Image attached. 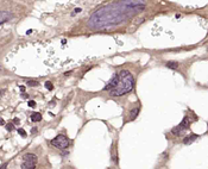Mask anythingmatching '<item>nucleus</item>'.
Listing matches in <instances>:
<instances>
[{
  "label": "nucleus",
  "mask_w": 208,
  "mask_h": 169,
  "mask_svg": "<svg viewBox=\"0 0 208 169\" xmlns=\"http://www.w3.org/2000/svg\"><path fill=\"white\" fill-rule=\"evenodd\" d=\"M145 7L143 1H117L104 7H100L90 16L88 26L93 30L111 29L113 26L125 22L136 13H139Z\"/></svg>",
  "instance_id": "f257e3e1"
},
{
  "label": "nucleus",
  "mask_w": 208,
  "mask_h": 169,
  "mask_svg": "<svg viewBox=\"0 0 208 169\" xmlns=\"http://www.w3.org/2000/svg\"><path fill=\"white\" fill-rule=\"evenodd\" d=\"M118 84L113 89H111V97H123L124 94L130 93L135 87V78L129 70H121L119 74Z\"/></svg>",
  "instance_id": "f03ea898"
},
{
  "label": "nucleus",
  "mask_w": 208,
  "mask_h": 169,
  "mask_svg": "<svg viewBox=\"0 0 208 169\" xmlns=\"http://www.w3.org/2000/svg\"><path fill=\"white\" fill-rule=\"evenodd\" d=\"M50 143L51 145L58 148V149H67L69 146V138L64 136V135H58L53 139H51Z\"/></svg>",
  "instance_id": "7ed1b4c3"
},
{
  "label": "nucleus",
  "mask_w": 208,
  "mask_h": 169,
  "mask_svg": "<svg viewBox=\"0 0 208 169\" xmlns=\"http://www.w3.org/2000/svg\"><path fill=\"white\" fill-rule=\"evenodd\" d=\"M118 80H119V76H118V73H116L114 75L112 76V79L108 81V84H107L106 86H105V91H111V89H113L114 87L117 86V84H118Z\"/></svg>",
  "instance_id": "20e7f679"
},
{
  "label": "nucleus",
  "mask_w": 208,
  "mask_h": 169,
  "mask_svg": "<svg viewBox=\"0 0 208 169\" xmlns=\"http://www.w3.org/2000/svg\"><path fill=\"white\" fill-rule=\"evenodd\" d=\"M12 18H13L12 13H10L7 11H0V25L4 24V23H7Z\"/></svg>",
  "instance_id": "39448f33"
},
{
  "label": "nucleus",
  "mask_w": 208,
  "mask_h": 169,
  "mask_svg": "<svg viewBox=\"0 0 208 169\" xmlns=\"http://www.w3.org/2000/svg\"><path fill=\"white\" fill-rule=\"evenodd\" d=\"M190 118L188 117V116H184V118L182 119V121L178 124V126L181 127V129H183V130H187V129H189V126H190Z\"/></svg>",
  "instance_id": "423d86ee"
},
{
  "label": "nucleus",
  "mask_w": 208,
  "mask_h": 169,
  "mask_svg": "<svg viewBox=\"0 0 208 169\" xmlns=\"http://www.w3.org/2000/svg\"><path fill=\"white\" fill-rule=\"evenodd\" d=\"M36 163L37 162H29V161H23L20 166L22 169H36Z\"/></svg>",
  "instance_id": "0eeeda50"
},
{
  "label": "nucleus",
  "mask_w": 208,
  "mask_h": 169,
  "mask_svg": "<svg viewBox=\"0 0 208 169\" xmlns=\"http://www.w3.org/2000/svg\"><path fill=\"white\" fill-rule=\"evenodd\" d=\"M199 137H200L199 135H189V136L184 137V139H183V144H190V143H193L194 141H196Z\"/></svg>",
  "instance_id": "6e6552de"
},
{
  "label": "nucleus",
  "mask_w": 208,
  "mask_h": 169,
  "mask_svg": "<svg viewBox=\"0 0 208 169\" xmlns=\"http://www.w3.org/2000/svg\"><path fill=\"white\" fill-rule=\"evenodd\" d=\"M30 119H31V121H33V123H38V121L42 120V114L39 112H33L30 116Z\"/></svg>",
  "instance_id": "1a4fd4ad"
},
{
  "label": "nucleus",
  "mask_w": 208,
  "mask_h": 169,
  "mask_svg": "<svg viewBox=\"0 0 208 169\" xmlns=\"http://www.w3.org/2000/svg\"><path fill=\"white\" fill-rule=\"evenodd\" d=\"M23 160L24 161H29V162H37V156L35 154H25L23 156Z\"/></svg>",
  "instance_id": "9d476101"
},
{
  "label": "nucleus",
  "mask_w": 208,
  "mask_h": 169,
  "mask_svg": "<svg viewBox=\"0 0 208 169\" xmlns=\"http://www.w3.org/2000/svg\"><path fill=\"white\" fill-rule=\"evenodd\" d=\"M139 111H140V107H139V106L136 107V109H133V110L130 112V118H129V120H130V121L135 120V119L137 118V116L139 114Z\"/></svg>",
  "instance_id": "9b49d317"
},
{
  "label": "nucleus",
  "mask_w": 208,
  "mask_h": 169,
  "mask_svg": "<svg viewBox=\"0 0 208 169\" xmlns=\"http://www.w3.org/2000/svg\"><path fill=\"white\" fill-rule=\"evenodd\" d=\"M165 66L170 69H177L180 67V63L177 62V61H168V62L165 63Z\"/></svg>",
  "instance_id": "f8f14e48"
},
{
  "label": "nucleus",
  "mask_w": 208,
  "mask_h": 169,
  "mask_svg": "<svg viewBox=\"0 0 208 169\" xmlns=\"http://www.w3.org/2000/svg\"><path fill=\"white\" fill-rule=\"evenodd\" d=\"M183 131H184V130H183V129H181V127L177 125V126H175V127H174V129L171 130V133H172V135H175V136H181V135L183 133Z\"/></svg>",
  "instance_id": "ddd939ff"
},
{
  "label": "nucleus",
  "mask_w": 208,
  "mask_h": 169,
  "mask_svg": "<svg viewBox=\"0 0 208 169\" xmlns=\"http://www.w3.org/2000/svg\"><path fill=\"white\" fill-rule=\"evenodd\" d=\"M26 84H28V86H30V87H36V86L39 85V82H38V81H36V80H29Z\"/></svg>",
  "instance_id": "4468645a"
},
{
  "label": "nucleus",
  "mask_w": 208,
  "mask_h": 169,
  "mask_svg": "<svg viewBox=\"0 0 208 169\" xmlns=\"http://www.w3.org/2000/svg\"><path fill=\"white\" fill-rule=\"evenodd\" d=\"M45 88L49 89V91H52L53 89V86H52V84L50 82V81H46V82H45Z\"/></svg>",
  "instance_id": "2eb2a0df"
},
{
  "label": "nucleus",
  "mask_w": 208,
  "mask_h": 169,
  "mask_svg": "<svg viewBox=\"0 0 208 169\" xmlns=\"http://www.w3.org/2000/svg\"><path fill=\"white\" fill-rule=\"evenodd\" d=\"M17 131H18V133L22 137H26V132H25V130H24V129H18Z\"/></svg>",
  "instance_id": "dca6fc26"
},
{
  "label": "nucleus",
  "mask_w": 208,
  "mask_h": 169,
  "mask_svg": "<svg viewBox=\"0 0 208 169\" xmlns=\"http://www.w3.org/2000/svg\"><path fill=\"white\" fill-rule=\"evenodd\" d=\"M6 129H7L9 131H12L13 129H15V124H7L6 125Z\"/></svg>",
  "instance_id": "f3484780"
},
{
  "label": "nucleus",
  "mask_w": 208,
  "mask_h": 169,
  "mask_svg": "<svg viewBox=\"0 0 208 169\" xmlns=\"http://www.w3.org/2000/svg\"><path fill=\"white\" fill-rule=\"evenodd\" d=\"M28 105H29L30 107H35V106H36V101H35V100H30L29 103H28Z\"/></svg>",
  "instance_id": "a211bd4d"
},
{
  "label": "nucleus",
  "mask_w": 208,
  "mask_h": 169,
  "mask_svg": "<svg viewBox=\"0 0 208 169\" xmlns=\"http://www.w3.org/2000/svg\"><path fill=\"white\" fill-rule=\"evenodd\" d=\"M7 166H9V163H7V162H5V163H3L1 166H0V169H6V168H7Z\"/></svg>",
  "instance_id": "6ab92c4d"
},
{
  "label": "nucleus",
  "mask_w": 208,
  "mask_h": 169,
  "mask_svg": "<svg viewBox=\"0 0 208 169\" xmlns=\"http://www.w3.org/2000/svg\"><path fill=\"white\" fill-rule=\"evenodd\" d=\"M19 123H20V120H19L18 118H15V120H13V124H15V125H18Z\"/></svg>",
  "instance_id": "aec40b11"
},
{
  "label": "nucleus",
  "mask_w": 208,
  "mask_h": 169,
  "mask_svg": "<svg viewBox=\"0 0 208 169\" xmlns=\"http://www.w3.org/2000/svg\"><path fill=\"white\" fill-rule=\"evenodd\" d=\"M71 73H73V70H69V72H65V73H64V75H65V76H69V75H70V74H71Z\"/></svg>",
  "instance_id": "412c9836"
},
{
  "label": "nucleus",
  "mask_w": 208,
  "mask_h": 169,
  "mask_svg": "<svg viewBox=\"0 0 208 169\" xmlns=\"http://www.w3.org/2000/svg\"><path fill=\"white\" fill-rule=\"evenodd\" d=\"M79 12H81V9H75V10H74V13H79Z\"/></svg>",
  "instance_id": "4be33fe9"
},
{
  "label": "nucleus",
  "mask_w": 208,
  "mask_h": 169,
  "mask_svg": "<svg viewBox=\"0 0 208 169\" xmlns=\"http://www.w3.org/2000/svg\"><path fill=\"white\" fill-rule=\"evenodd\" d=\"M19 88H20V91H22V92H24V91H25V87H24V86H20Z\"/></svg>",
  "instance_id": "5701e85b"
},
{
  "label": "nucleus",
  "mask_w": 208,
  "mask_h": 169,
  "mask_svg": "<svg viewBox=\"0 0 208 169\" xmlns=\"http://www.w3.org/2000/svg\"><path fill=\"white\" fill-rule=\"evenodd\" d=\"M0 125H5V121L3 119H0Z\"/></svg>",
  "instance_id": "b1692460"
},
{
  "label": "nucleus",
  "mask_w": 208,
  "mask_h": 169,
  "mask_svg": "<svg viewBox=\"0 0 208 169\" xmlns=\"http://www.w3.org/2000/svg\"><path fill=\"white\" fill-rule=\"evenodd\" d=\"M36 131H37V129H36V127H33V129H32V131H31V132H32V133H35Z\"/></svg>",
  "instance_id": "393cba45"
},
{
  "label": "nucleus",
  "mask_w": 208,
  "mask_h": 169,
  "mask_svg": "<svg viewBox=\"0 0 208 169\" xmlns=\"http://www.w3.org/2000/svg\"><path fill=\"white\" fill-rule=\"evenodd\" d=\"M0 70H1V64H0Z\"/></svg>",
  "instance_id": "a878e982"
}]
</instances>
